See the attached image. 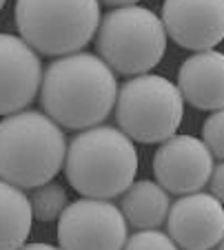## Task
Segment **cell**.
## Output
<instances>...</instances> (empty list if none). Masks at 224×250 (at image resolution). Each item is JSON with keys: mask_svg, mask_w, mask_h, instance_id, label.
Returning a JSON list of instances; mask_svg holds the SVG:
<instances>
[{"mask_svg": "<svg viewBox=\"0 0 224 250\" xmlns=\"http://www.w3.org/2000/svg\"><path fill=\"white\" fill-rule=\"evenodd\" d=\"M118 98V80L95 53L60 56L45 69L40 82L43 111L69 131L98 126L111 115Z\"/></svg>", "mask_w": 224, "mask_h": 250, "instance_id": "1", "label": "cell"}, {"mask_svg": "<svg viewBox=\"0 0 224 250\" xmlns=\"http://www.w3.org/2000/svg\"><path fill=\"white\" fill-rule=\"evenodd\" d=\"M65 175L85 197L113 199L122 195L138 173V151L127 133L115 126H91L67 144Z\"/></svg>", "mask_w": 224, "mask_h": 250, "instance_id": "2", "label": "cell"}, {"mask_svg": "<svg viewBox=\"0 0 224 250\" xmlns=\"http://www.w3.org/2000/svg\"><path fill=\"white\" fill-rule=\"evenodd\" d=\"M67 153L62 128L40 111H18L0 122V180L38 188L60 173Z\"/></svg>", "mask_w": 224, "mask_h": 250, "instance_id": "3", "label": "cell"}, {"mask_svg": "<svg viewBox=\"0 0 224 250\" xmlns=\"http://www.w3.org/2000/svg\"><path fill=\"white\" fill-rule=\"evenodd\" d=\"M100 0H16L20 38L49 58L78 53L100 24Z\"/></svg>", "mask_w": 224, "mask_h": 250, "instance_id": "4", "label": "cell"}, {"mask_svg": "<svg viewBox=\"0 0 224 250\" xmlns=\"http://www.w3.org/2000/svg\"><path fill=\"white\" fill-rule=\"evenodd\" d=\"M98 56L120 76L149 73L167 51V31L151 9L127 5L100 18L95 31Z\"/></svg>", "mask_w": 224, "mask_h": 250, "instance_id": "5", "label": "cell"}, {"mask_svg": "<svg viewBox=\"0 0 224 250\" xmlns=\"http://www.w3.org/2000/svg\"><path fill=\"white\" fill-rule=\"evenodd\" d=\"M184 115V100L171 80L153 73L134 76L118 89L115 120L134 142L162 144L176 135Z\"/></svg>", "mask_w": 224, "mask_h": 250, "instance_id": "6", "label": "cell"}, {"mask_svg": "<svg viewBox=\"0 0 224 250\" xmlns=\"http://www.w3.org/2000/svg\"><path fill=\"white\" fill-rule=\"evenodd\" d=\"M127 219L111 199L82 197L58 217L60 250H122Z\"/></svg>", "mask_w": 224, "mask_h": 250, "instance_id": "7", "label": "cell"}, {"mask_svg": "<svg viewBox=\"0 0 224 250\" xmlns=\"http://www.w3.org/2000/svg\"><path fill=\"white\" fill-rule=\"evenodd\" d=\"M213 155L202 140L193 135H171L153 157V175L167 193L189 195L209 184Z\"/></svg>", "mask_w": 224, "mask_h": 250, "instance_id": "8", "label": "cell"}, {"mask_svg": "<svg viewBox=\"0 0 224 250\" xmlns=\"http://www.w3.org/2000/svg\"><path fill=\"white\" fill-rule=\"evenodd\" d=\"M167 38L189 51L215 49L224 40V0H164Z\"/></svg>", "mask_w": 224, "mask_h": 250, "instance_id": "9", "label": "cell"}, {"mask_svg": "<svg viewBox=\"0 0 224 250\" xmlns=\"http://www.w3.org/2000/svg\"><path fill=\"white\" fill-rule=\"evenodd\" d=\"M167 235L178 248L211 250L224 237V204L202 190L182 195L167 215Z\"/></svg>", "mask_w": 224, "mask_h": 250, "instance_id": "10", "label": "cell"}, {"mask_svg": "<svg viewBox=\"0 0 224 250\" xmlns=\"http://www.w3.org/2000/svg\"><path fill=\"white\" fill-rule=\"evenodd\" d=\"M40 58L22 38L0 33V115L24 111L40 91Z\"/></svg>", "mask_w": 224, "mask_h": 250, "instance_id": "11", "label": "cell"}, {"mask_svg": "<svg viewBox=\"0 0 224 250\" xmlns=\"http://www.w3.org/2000/svg\"><path fill=\"white\" fill-rule=\"evenodd\" d=\"M178 89L184 102L200 111L224 106V53L215 49L198 51L182 62L178 71Z\"/></svg>", "mask_w": 224, "mask_h": 250, "instance_id": "12", "label": "cell"}, {"mask_svg": "<svg viewBox=\"0 0 224 250\" xmlns=\"http://www.w3.org/2000/svg\"><path fill=\"white\" fill-rule=\"evenodd\" d=\"M169 208V195L157 182L142 180L134 182L129 188L122 193V210L127 224H131L138 230H151V228H160L167 222Z\"/></svg>", "mask_w": 224, "mask_h": 250, "instance_id": "13", "label": "cell"}, {"mask_svg": "<svg viewBox=\"0 0 224 250\" xmlns=\"http://www.w3.org/2000/svg\"><path fill=\"white\" fill-rule=\"evenodd\" d=\"M34 224V212L22 188L0 180V250L24 246Z\"/></svg>", "mask_w": 224, "mask_h": 250, "instance_id": "14", "label": "cell"}, {"mask_svg": "<svg viewBox=\"0 0 224 250\" xmlns=\"http://www.w3.org/2000/svg\"><path fill=\"white\" fill-rule=\"evenodd\" d=\"M29 204H31L34 219H38V222H56L69 204L67 190H65V186L56 184V182H47V184L34 188V193L29 197Z\"/></svg>", "mask_w": 224, "mask_h": 250, "instance_id": "15", "label": "cell"}, {"mask_svg": "<svg viewBox=\"0 0 224 250\" xmlns=\"http://www.w3.org/2000/svg\"><path fill=\"white\" fill-rule=\"evenodd\" d=\"M122 250H180L173 239L162 230H138L135 235L127 237Z\"/></svg>", "mask_w": 224, "mask_h": 250, "instance_id": "16", "label": "cell"}, {"mask_svg": "<svg viewBox=\"0 0 224 250\" xmlns=\"http://www.w3.org/2000/svg\"><path fill=\"white\" fill-rule=\"evenodd\" d=\"M202 142L209 146L211 155L224 160V106L206 118L202 126Z\"/></svg>", "mask_w": 224, "mask_h": 250, "instance_id": "17", "label": "cell"}, {"mask_svg": "<svg viewBox=\"0 0 224 250\" xmlns=\"http://www.w3.org/2000/svg\"><path fill=\"white\" fill-rule=\"evenodd\" d=\"M209 184H211V195L224 204V162H220L218 166H213Z\"/></svg>", "mask_w": 224, "mask_h": 250, "instance_id": "18", "label": "cell"}, {"mask_svg": "<svg viewBox=\"0 0 224 250\" xmlns=\"http://www.w3.org/2000/svg\"><path fill=\"white\" fill-rule=\"evenodd\" d=\"M18 250H60V248H56L51 244H24Z\"/></svg>", "mask_w": 224, "mask_h": 250, "instance_id": "19", "label": "cell"}, {"mask_svg": "<svg viewBox=\"0 0 224 250\" xmlns=\"http://www.w3.org/2000/svg\"><path fill=\"white\" fill-rule=\"evenodd\" d=\"M109 7H127V5H135L138 0H102Z\"/></svg>", "mask_w": 224, "mask_h": 250, "instance_id": "20", "label": "cell"}, {"mask_svg": "<svg viewBox=\"0 0 224 250\" xmlns=\"http://www.w3.org/2000/svg\"><path fill=\"white\" fill-rule=\"evenodd\" d=\"M215 248H218V250H224V237H222V239H220V244L215 246Z\"/></svg>", "mask_w": 224, "mask_h": 250, "instance_id": "21", "label": "cell"}, {"mask_svg": "<svg viewBox=\"0 0 224 250\" xmlns=\"http://www.w3.org/2000/svg\"><path fill=\"white\" fill-rule=\"evenodd\" d=\"M5 2H7V0H0V9H2V7H5Z\"/></svg>", "mask_w": 224, "mask_h": 250, "instance_id": "22", "label": "cell"}]
</instances>
